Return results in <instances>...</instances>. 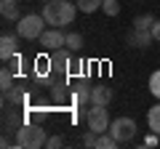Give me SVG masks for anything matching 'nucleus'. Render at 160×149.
<instances>
[{
	"label": "nucleus",
	"mask_w": 160,
	"mask_h": 149,
	"mask_svg": "<svg viewBox=\"0 0 160 149\" xmlns=\"http://www.w3.org/2000/svg\"><path fill=\"white\" fill-rule=\"evenodd\" d=\"M46 141L48 136L40 125H22L16 133V147L22 149H40V147H46Z\"/></svg>",
	"instance_id": "nucleus-3"
},
{
	"label": "nucleus",
	"mask_w": 160,
	"mask_h": 149,
	"mask_svg": "<svg viewBox=\"0 0 160 149\" xmlns=\"http://www.w3.org/2000/svg\"><path fill=\"white\" fill-rule=\"evenodd\" d=\"M43 3H48V0H43Z\"/></svg>",
	"instance_id": "nucleus-25"
},
{
	"label": "nucleus",
	"mask_w": 160,
	"mask_h": 149,
	"mask_svg": "<svg viewBox=\"0 0 160 149\" xmlns=\"http://www.w3.org/2000/svg\"><path fill=\"white\" fill-rule=\"evenodd\" d=\"M46 19H43V13H27V16H22L16 22V35L22 37V40H38L40 35L46 32Z\"/></svg>",
	"instance_id": "nucleus-2"
},
{
	"label": "nucleus",
	"mask_w": 160,
	"mask_h": 149,
	"mask_svg": "<svg viewBox=\"0 0 160 149\" xmlns=\"http://www.w3.org/2000/svg\"><path fill=\"white\" fill-rule=\"evenodd\" d=\"M109 101H112V88H107V85L91 88V104H102V107H107Z\"/></svg>",
	"instance_id": "nucleus-11"
},
{
	"label": "nucleus",
	"mask_w": 160,
	"mask_h": 149,
	"mask_svg": "<svg viewBox=\"0 0 160 149\" xmlns=\"http://www.w3.org/2000/svg\"><path fill=\"white\" fill-rule=\"evenodd\" d=\"M62 144H64V141H62V136H48L46 147H48V149H56V147H62Z\"/></svg>",
	"instance_id": "nucleus-22"
},
{
	"label": "nucleus",
	"mask_w": 160,
	"mask_h": 149,
	"mask_svg": "<svg viewBox=\"0 0 160 149\" xmlns=\"http://www.w3.org/2000/svg\"><path fill=\"white\" fill-rule=\"evenodd\" d=\"M86 123H88V128L91 131H96V133H104V131H109V115H107V107H102V104H91V109L86 112Z\"/></svg>",
	"instance_id": "nucleus-5"
},
{
	"label": "nucleus",
	"mask_w": 160,
	"mask_h": 149,
	"mask_svg": "<svg viewBox=\"0 0 160 149\" xmlns=\"http://www.w3.org/2000/svg\"><path fill=\"white\" fill-rule=\"evenodd\" d=\"M96 138H99V133L88 128V133L83 136V147H96Z\"/></svg>",
	"instance_id": "nucleus-21"
},
{
	"label": "nucleus",
	"mask_w": 160,
	"mask_h": 149,
	"mask_svg": "<svg viewBox=\"0 0 160 149\" xmlns=\"http://www.w3.org/2000/svg\"><path fill=\"white\" fill-rule=\"evenodd\" d=\"M109 133L118 138V144H128L136 136V120L133 117H118L109 123Z\"/></svg>",
	"instance_id": "nucleus-4"
},
{
	"label": "nucleus",
	"mask_w": 160,
	"mask_h": 149,
	"mask_svg": "<svg viewBox=\"0 0 160 149\" xmlns=\"http://www.w3.org/2000/svg\"><path fill=\"white\" fill-rule=\"evenodd\" d=\"M51 67L53 69H69L72 67V51H69L67 46L64 48H56V51H53V56H51Z\"/></svg>",
	"instance_id": "nucleus-8"
},
{
	"label": "nucleus",
	"mask_w": 160,
	"mask_h": 149,
	"mask_svg": "<svg viewBox=\"0 0 160 149\" xmlns=\"http://www.w3.org/2000/svg\"><path fill=\"white\" fill-rule=\"evenodd\" d=\"M75 3H78V11H83V13H93V11H99V8H102L104 0H75Z\"/></svg>",
	"instance_id": "nucleus-15"
},
{
	"label": "nucleus",
	"mask_w": 160,
	"mask_h": 149,
	"mask_svg": "<svg viewBox=\"0 0 160 149\" xmlns=\"http://www.w3.org/2000/svg\"><path fill=\"white\" fill-rule=\"evenodd\" d=\"M67 48L69 51H80L83 48V35L80 32H67Z\"/></svg>",
	"instance_id": "nucleus-18"
},
{
	"label": "nucleus",
	"mask_w": 160,
	"mask_h": 149,
	"mask_svg": "<svg viewBox=\"0 0 160 149\" xmlns=\"http://www.w3.org/2000/svg\"><path fill=\"white\" fill-rule=\"evenodd\" d=\"M0 13L8 22H19L22 19V8H19V0H0Z\"/></svg>",
	"instance_id": "nucleus-10"
},
{
	"label": "nucleus",
	"mask_w": 160,
	"mask_h": 149,
	"mask_svg": "<svg viewBox=\"0 0 160 149\" xmlns=\"http://www.w3.org/2000/svg\"><path fill=\"white\" fill-rule=\"evenodd\" d=\"M126 40H128V46H131V48H149L155 43V37H152L149 29H136V27H133Z\"/></svg>",
	"instance_id": "nucleus-7"
},
{
	"label": "nucleus",
	"mask_w": 160,
	"mask_h": 149,
	"mask_svg": "<svg viewBox=\"0 0 160 149\" xmlns=\"http://www.w3.org/2000/svg\"><path fill=\"white\" fill-rule=\"evenodd\" d=\"M144 147H158V133H149V136L144 138Z\"/></svg>",
	"instance_id": "nucleus-24"
},
{
	"label": "nucleus",
	"mask_w": 160,
	"mask_h": 149,
	"mask_svg": "<svg viewBox=\"0 0 160 149\" xmlns=\"http://www.w3.org/2000/svg\"><path fill=\"white\" fill-rule=\"evenodd\" d=\"M38 43L46 51H56V48H64L67 46V32H62V27H48L46 32L38 37Z\"/></svg>",
	"instance_id": "nucleus-6"
},
{
	"label": "nucleus",
	"mask_w": 160,
	"mask_h": 149,
	"mask_svg": "<svg viewBox=\"0 0 160 149\" xmlns=\"http://www.w3.org/2000/svg\"><path fill=\"white\" fill-rule=\"evenodd\" d=\"M152 24H155L152 13H139V16L133 19V27H136V29H152Z\"/></svg>",
	"instance_id": "nucleus-16"
},
{
	"label": "nucleus",
	"mask_w": 160,
	"mask_h": 149,
	"mask_svg": "<svg viewBox=\"0 0 160 149\" xmlns=\"http://www.w3.org/2000/svg\"><path fill=\"white\" fill-rule=\"evenodd\" d=\"M16 46H19L16 35H3V37H0V59H3V61L13 59L16 56Z\"/></svg>",
	"instance_id": "nucleus-9"
},
{
	"label": "nucleus",
	"mask_w": 160,
	"mask_h": 149,
	"mask_svg": "<svg viewBox=\"0 0 160 149\" xmlns=\"http://www.w3.org/2000/svg\"><path fill=\"white\" fill-rule=\"evenodd\" d=\"M147 125H149V131H152V133H158V136H160V101L155 104V107L147 109Z\"/></svg>",
	"instance_id": "nucleus-12"
},
{
	"label": "nucleus",
	"mask_w": 160,
	"mask_h": 149,
	"mask_svg": "<svg viewBox=\"0 0 160 149\" xmlns=\"http://www.w3.org/2000/svg\"><path fill=\"white\" fill-rule=\"evenodd\" d=\"M115 147H120V144H118V138H115L109 131L99 133V138H96V149H115Z\"/></svg>",
	"instance_id": "nucleus-14"
},
{
	"label": "nucleus",
	"mask_w": 160,
	"mask_h": 149,
	"mask_svg": "<svg viewBox=\"0 0 160 149\" xmlns=\"http://www.w3.org/2000/svg\"><path fill=\"white\" fill-rule=\"evenodd\" d=\"M78 16V3L69 0H48L43 8V19L48 22V27H67Z\"/></svg>",
	"instance_id": "nucleus-1"
},
{
	"label": "nucleus",
	"mask_w": 160,
	"mask_h": 149,
	"mask_svg": "<svg viewBox=\"0 0 160 149\" xmlns=\"http://www.w3.org/2000/svg\"><path fill=\"white\" fill-rule=\"evenodd\" d=\"M149 93L160 101V69H155V72L149 74Z\"/></svg>",
	"instance_id": "nucleus-19"
},
{
	"label": "nucleus",
	"mask_w": 160,
	"mask_h": 149,
	"mask_svg": "<svg viewBox=\"0 0 160 149\" xmlns=\"http://www.w3.org/2000/svg\"><path fill=\"white\" fill-rule=\"evenodd\" d=\"M72 101L80 104V107L88 104V101H91V85H88V83H80V85L72 91Z\"/></svg>",
	"instance_id": "nucleus-13"
},
{
	"label": "nucleus",
	"mask_w": 160,
	"mask_h": 149,
	"mask_svg": "<svg viewBox=\"0 0 160 149\" xmlns=\"http://www.w3.org/2000/svg\"><path fill=\"white\" fill-rule=\"evenodd\" d=\"M152 37H155V43H160V19H155V24H152Z\"/></svg>",
	"instance_id": "nucleus-23"
},
{
	"label": "nucleus",
	"mask_w": 160,
	"mask_h": 149,
	"mask_svg": "<svg viewBox=\"0 0 160 149\" xmlns=\"http://www.w3.org/2000/svg\"><path fill=\"white\" fill-rule=\"evenodd\" d=\"M102 11L107 13V16H118V13H120V0H104Z\"/></svg>",
	"instance_id": "nucleus-20"
},
{
	"label": "nucleus",
	"mask_w": 160,
	"mask_h": 149,
	"mask_svg": "<svg viewBox=\"0 0 160 149\" xmlns=\"http://www.w3.org/2000/svg\"><path fill=\"white\" fill-rule=\"evenodd\" d=\"M0 88H3L6 93L13 88V72H11L8 67H3V69H0Z\"/></svg>",
	"instance_id": "nucleus-17"
}]
</instances>
